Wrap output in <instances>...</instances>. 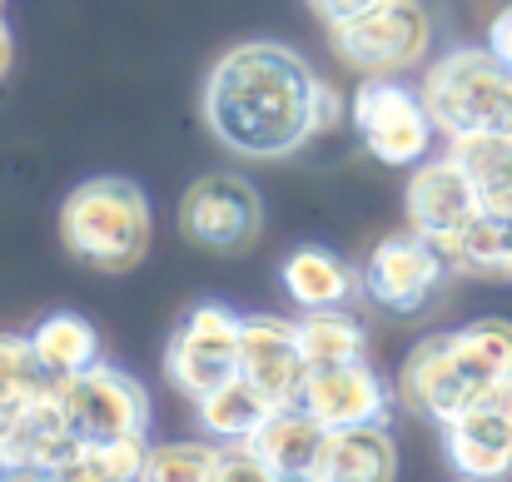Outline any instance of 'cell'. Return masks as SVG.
Instances as JSON below:
<instances>
[{
	"instance_id": "obj_9",
	"label": "cell",
	"mask_w": 512,
	"mask_h": 482,
	"mask_svg": "<svg viewBox=\"0 0 512 482\" xmlns=\"http://www.w3.org/2000/svg\"><path fill=\"white\" fill-rule=\"evenodd\" d=\"M448 259L433 239H423L418 229L388 234L373 244V254L363 259V299H373L378 309L413 319L423 309H433V299L448 284Z\"/></svg>"
},
{
	"instance_id": "obj_6",
	"label": "cell",
	"mask_w": 512,
	"mask_h": 482,
	"mask_svg": "<svg viewBox=\"0 0 512 482\" xmlns=\"http://www.w3.org/2000/svg\"><path fill=\"white\" fill-rule=\"evenodd\" d=\"M55 403L65 428L90 448V443H110V438H150V393L140 388V378H130L125 368L95 363L65 383H55Z\"/></svg>"
},
{
	"instance_id": "obj_28",
	"label": "cell",
	"mask_w": 512,
	"mask_h": 482,
	"mask_svg": "<svg viewBox=\"0 0 512 482\" xmlns=\"http://www.w3.org/2000/svg\"><path fill=\"white\" fill-rule=\"evenodd\" d=\"M309 10H314V20L324 25V30H339L348 20H358V15H368L373 5H383V0H304Z\"/></svg>"
},
{
	"instance_id": "obj_15",
	"label": "cell",
	"mask_w": 512,
	"mask_h": 482,
	"mask_svg": "<svg viewBox=\"0 0 512 482\" xmlns=\"http://www.w3.org/2000/svg\"><path fill=\"white\" fill-rule=\"evenodd\" d=\"M279 289L284 299L309 314V309H348L363 299V269H353L343 254L324 244H299L284 269H279Z\"/></svg>"
},
{
	"instance_id": "obj_10",
	"label": "cell",
	"mask_w": 512,
	"mask_h": 482,
	"mask_svg": "<svg viewBox=\"0 0 512 482\" xmlns=\"http://www.w3.org/2000/svg\"><path fill=\"white\" fill-rule=\"evenodd\" d=\"M403 209H408V229H418L438 249H448L483 214L468 169L453 160V155H438V160L428 155L423 164H413L408 189H403Z\"/></svg>"
},
{
	"instance_id": "obj_32",
	"label": "cell",
	"mask_w": 512,
	"mask_h": 482,
	"mask_svg": "<svg viewBox=\"0 0 512 482\" xmlns=\"http://www.w3.org/2000/svg\"><path fill=\"white\" fill-rule=\"evenodd\" d=\"M5 482H55L50 473H5Z\"/></svg>"
},
{
	"instance_id": "obj_23",
	"label": "cell",
	"mask_w": 512,
	"mask_h": 482,
	"mask_svg": "<svg viewBox=\"0 0 512 482\" xmlns=\"http://www.w3.org/2000/svg\"><path fill=\"white\" fill-rule=\"evenodd\" d=\"M299 348L309 368H339V363H358L368 348V328L353 309H309L294 319Z\"/></svg>"
},
{
	"instance_id": "obj_17",
	"label": "cell",
	"mask_w": 512,
	"mask_h": 482,
	"mask_svg": "<svg viewBox=\"0 0 512 482\" xmlns=\"http://www.w3.org/2000/svg\"><path fill=\"white\" fill-rule=\"evenodd\" d=\"M324 438H329V428H319L299 403H289V408H274L259 423V433L249 438V448L264 458V468L274 478L284 482V478H314L319 453H324Z\"/></svg>"
},
{
	"instance_id": "obj_8",
	"label": "cell",
	"mask_w": 512,
	"mask_h": 482,
	"mask_svg": "<svg viewBox=\"0 0 512 482\" xmlns=\"http://www.w3.org/2000/svg\"><path fill=\"white\" fill-rule=\"evenodd\" d=\"M239 333L244 314H234L229 304H194L165 343V378L199 403L239 373Z\"/></svg>"
},
{
	"instance_id": "obj_2",
	"label": "cell",
	"mask_w": 512,
	"mask_h": 482,
	"mask_svg": "<svg viewBox=\"0 0 512 482\" xmlns=\"http://www.w3.org/2000/svg\"><path fill=\"white\" fill-rule=\"evenodd\" d=\"M155 214L135 179L125 174H95L75 184L60 204V239L75 264L100 274H130L150 254Z\"/></svg>"
},
{
	"instance_id": "obj_33",
	"label": "cell",
	"mask_w": 512,
	"mask_h": 482,
	"mask_svg": "<svg viewBox=\"0 0 512 482\" xmlns=\"http://www.w3.org/2000/svg\"><path fill=\"white\" fill-rule=\"evenodd\" d=\"M284 482H314V478H284Z\"/></svg>"
},
{
	"instance_id": "obj_34",
	"label": "cell",
	"mask_w": 512,
	"mask_h": 482,
	"mask_svg": "<svg viewBox=\"0 0 512 482\" xmlns=\"http://www.w3.org/2000/svg\"><path fill=\"white\" fill-rule=\"evenodd\" d=\"M453 482H478V478H453Z\"/></svg>"
},
{
	"instance_id": "obj_22",
	"label": "cell",
	"mask_w": 512,
	"mask_h": 482,
	"mask_svg": "<svg viewBox=\"0 0 512 482\" xmlns=\"http://www.w3.org/2000/svg\"><path fill=\"white\" fill-rule=\"evenodd\" d=\"M50 388L55 378L40 368L30 333H0V428L35 413L50 398Z\"/></svg>"
},
{
	"instance_id": "obj_24",
	"label": "cell",
	"mask_w": 512,
	"mask_h": 482,
	"mask_svg": "<svg viewBox=\"0 0 512 482\" xmlns=\"http://www.w3.org/2000/svg\"><path fill=\"white\" fill-rule=\"evenodd\" d=\"M453 274L468 279H512V219L478 214L448 249H443Z\"/></svg>"
},
{
	"instance_id": "obj_12",
	"label": "cell",
	"mask_w": 512,
	"mask_h": 482,
	"mask_svg": "<svg viewBox=\"0 0 512 482\" xmlns=\"http://www.w3.org/2000/svg\"><path fill=\"white\" fill-rule=\"evenodd\" d=\"M299 408L339 433V428H363V423H388L393 413V388L378 378V368L368 358L358 363H339V368H309L304 378V393H299Z\"/></svg>"
},
{
	"instance_id": "obj_3",
	"label": "cell",
	"mask_w": 512,
	"mask_h": 482,
	"mask_svg": "<svg viewBox=\"0 0 512 482\" xmlns=\"http://www.w3.org/2000/svg\"><path fill=\"white\" fill-rule=\"evenodd\" d=\"M418 95L443 140L512 135V70L488 45H458L433 60Z\"/></svg>"
},
{
	"instance_id": "obj_36",
	"label": "cell",
	"mask_w": 512,
	"mask_h": 482,
	"mask_svg": "<svg viewBox=\"0 0 512 482\" xmlns=\"http://www.w3.org/2000/svg\"><path fill=\"white\" fill-rule=\"evenodd\" d=\"M0 10H5V0H0Z\"/></svg>"
},
{
	"instance_id": "obj_13",
	"label": "cell",
	"mask_w": 512,
	"mask_h": 482,
	"mask_svg": "<svg viewBox=\"0 0 512 482\" xmlns=\"http://www.w3.org/2000/svg\"><path fill=\"white\" fill-rule=\"evenodd\" d=\"M398 398L403 408H413L418 418L428 423H453L463 408H473L483 393L468 383L458 353H453V338L448 333H428L408 358H403V373H398Z\"/></svg>"
},
{
	"instance_id": "obj_27",
	"label": "cell",
	"mask_w": 512,
	"mask_h": 482,
	"mask_svg": "<svg viewBox=\"0 0 512 482\" xmlns=\"http://www.w3.org/2000/svg\"><path fill=\"white\" fill-rule=\"evenodd\" d=\"M214 482H279V478L264 468V458H259L249 443H224Z\"/></svg>"
},
{
	"instance_id": "obj_20",
	"label": "cell",
	"mask_w": 512,
	"mask_h": 482,
	"mask_svg": "<svg viewBox=\"0 0 512 482\" xmlns=\"http://www.w3.org/2000/svg\"><path fill=\"white\" fill-rule=\"evenodd\" d=\"M30 348H35L40 368L55 383H65V378H75V373H85V368L100 363V333H95V323L80 319V314H50V319H40L30 328Z\"/></svg>"
},
{
	"instance_id": "obj_11",
	"label": "cell",
	"mask_w": 512,
	"mask_h": 482,
	"mask_svg": "<svg viewBox=\"0 0 512 482\" xmlns=\"http://www.w3.org/2000/svg\"><path fill=\"white\" fill-rule=\"evenodd\" d=\"M443 453L458 478L503 482L512 473V383L483 393L453 423H443Z\"/></svg>"
},
{
	"instance_id": "obj_1",
	"label": "cell",
	"mask_w": 512,
	"mask_h": 482,
	"mask_svg": "<svg viewBox=\"0 0 512 482\" xmlns=\"http://www.w3.org/2000/svg\"><path fill=\"white\" fill-rule=\"evenodd\" d=\"M204 130L239 160H289L343 120L329 80L284 40H239L204 75Z\"/></svg>"
},
{
	"instance_id": "obj_21",
	"label": "cell",
	"mask_w": 512,
	"mask_h": 482,
	"mask_svg": "<svg viewBox=\"0 0 512 482\" xmlns=\"http://www.w3.org/2000/svg\"><path fill=\"white\" fill-rule=\"evenodd\" d=\"M453 338V353L468 373V383L478 393H493L512 383V323L508 319H473L463 328L448 333Z\"/></svg>"
},
{
	"instance_id": "obj_30",
	"label": "cell",
	"mask_w": 512,
	"mask_h": 482,
	"mask_svg": "<svg viewBox=\"0 0 512 482\" xmlns=\"http://www.w3.org/2000/svg\"><path fill=\"white\" fill-rule=\"evenodd\" d=\"M488 50L512 70V5H503V10L493 15V25H488Z\"/></svg>"
},
{
	"instance_id": "obj_16",
	"label": "cell",
	"mask_w": 512,
	"mask_h": 482,
	"mask_svg": "<svg viewBox=\"0 0 512 482\" xmlns=\"http://www.w3.org/2000/svg\"><path fill=\"white\" fill-rule=\"evenodd\" d=\"M398 478V443L388 423L339 428L324 438L314 482H393Z\"/></svg>"
},
{
	"instance_id": "obj_26",
	"label": "cell",
	"mask_w": 512,
	"mask_h": 482,
	"mask_svg": "<svg viewBox=\"0 0 512 482\" xmlns=\"http://www.w3.org/2000/svg\"><path fill=\"white\" fill-rule=\"evenodd\" d=\"M90 458H95L115 482H140L145 458H150V438H110V443H90Z\"/></svg>"
},
{
	"instance_id": "obj_19",
	"label": "cell",
	"mask_w": 512,
	"mask_h": 482,
	"mask_svg": "<svg viewBox=\"0 0 512 482\" xmlns=\"http://www.w3.org/2000/svg\"><path fill=\"white\" fill-rule=\"evenodd\" d=\"M448 155L468 169L483 214L512 219V135H468V140H448Z\"/></svg>"
},
{
	"instance_id": "obj_35",
	"label": "cell",
	"mask_w": 512,
	"mask_h": 482,
	"mask_svg": "<svg viewBox=\"0 0 512 482\" xmlns=\"http://www.w3.org/2000/svg\"><path fill=\"white\" fill-rule=\"evenodd\" d=\"M0 482H5V468H0Z\"/></svg>"
},
{
	"instance_id": "obj_5",
	"label": "cell",
	"mask_w": 512,
	"mask_h": 482,
	"mask_svg": "<svg viewBox=\"0 0 512 482\" xmlns=\"http://www.w3.org/2000/svg\"><path fill=\"white\" fill-rule=\"evenodd\" d=\"M329 45L358 75H408L433 50V10L423 0H383L368 15L329 30Z\"/></svg>"
},
{
	"instance_id": "obj_4",
	"label": "cell",
	"mask_w": 512,
	"mask_h": 482,
	"mask_svg": "<svg viewBox=\"0 0 512 482\" xmlns=\"http://www.w3.org/2000/svg\"><path fill=\"white\" fill-rule=\"evenodd\" d=\"M348 115H353L363 150L388 169H413L433 155L438 125H433L423 95L408 90L398 75H363Z\"/></svg>"
},
{
	"instance_id": "obj_14",
	"label": "cell",
	"mask_w": 512,
	"mask_h": 482,
	"mask_svg": "<svg viewBox=\"0 0 512 482\" xmlns=\"http://www.w3.org/2000/svg\"><path fill=\"white\" fill-rule=\"evenodd\" d=\"M239 373H244L274 408L299 403L304 378H309V363H304V348H299L294 323L274 319V314H244V333H239Z\"/></svg>"
},
{
	"instance_id": "obj_31",
	"label": "cell",
	"mask_w": 512,
	"mask_h": 482,
	"mask_svg": "<svg viewBox=\"0 0 512 482\" xmlns=\"http://www.w3.org/2000/svg\"><path fill=\"white\" fill-rule=\"evenodd\" d=\"M10 60H15V45H10V30H5V15H0V80L10 75Z\"/></svg>"
},
{
	"instance_id": "obj_29",
	"label": "cell",
	"mask_w": 512,
	"mask_h": 482,
	"mask_svg": "<svg viewBox=\"0 0 512 482\" xmlns=\"http://www.w3.org/2000/svg\"><path fill=\"white\" fill-rule=\"evenodd\" d=\"M50 478H55V482H115L105 468H100V463H95V458H90V448H80V453H75V458H70L60 473H50Z\"/></svg>"
},
{
	"instance_id": "obj_18",
	"label": "cell",
	"mask_w": 512,
	"mask_h": 482,
	"mask_svg": "<svg viewBox=\"0 0 512 482\" xmlns=\"http://www.w3.org/2000/svg\"><path fill=\"white\" fill-rule=\"evenodd\" d=\"M194 413H199V428H204L214 443H249V438L259 433V423L274 413V403H269L244 373H234L229 383H219L214 393H204V398L194 403Z\"/></svg>"
},
{
	"instance_id": "obj_25",
	"label": "cell",
	"mask_w": 512,
	"mask_h": 482,
	"mask_svg": "<svg viewBox=\"0 0 512 482\" xmlns=\"http://www.w3.org/2000/svg\"><path fill=\"white\" fill-rule=\"evenodd\" d=\"M219 453H224V443H214V438H209V443H204V438L160 443V448H150L140 482H214Z\"/></svg>"
},
{
	"instance_id": "obj_7",
	"label": "cell",
	"mask_w": 512,
	"mask_h": 482,
	"mask_svg": "<svg viewBox=\"0 0 512 482\" xmlns=\"http://www.w3.org/2000/svg\"><path fill=\"white\" fill-rule=\"evenodd\" d=\"M179 229L194 249L209 254H244L264 234V199L234 169L199 174L179 199Z\"/></svg>"
}]
</instances>
